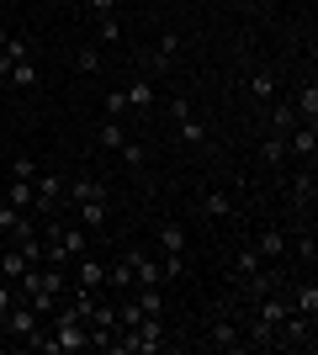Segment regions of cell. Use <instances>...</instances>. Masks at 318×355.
Instances as JSON below:
<instances>
[{
  "instance_id": "cell-1",
  "label": "cell",
  "mask_w": 318,
  "mask_h": 355,
  "mask_svg": "<svg viewBox=\"0 0 318 355\" xmlns=\"http://www.w3.org/2000/svg\"><path fill=\"white\" fill-rule=\"evenodd\" d=\"M0 329H6V340H16V345H32L37 340V329H43V318L27 308V302H11V308L0 313Z\"/></svg>"
},
{
  "instance_id": "cell-2",
  "label": "cell",
  "mask_w": 318,
  "mask_h": 355,
  "mask_svg": "<svg viewBox=\"0 0 318 355\" xmlns=\"http://www.w3.org/2000/svg\"><path fill=\"white\" fill-rule=\"evenodd\" d=\"M276 345H292V350H313V318H303V313H287V318L276 324Z\"/></svg>"
},
{
  "instance_id": "cell-3",
  "label": "cell",
  "mask_w": 318,
  "mask_h": 355,
  "mask_svg": "<svg viewBox=\"0 0 318 355\" xmlns=\"http://www.w3.org/2000/svg\"><path fill=\"white\" fill-rule=\"evenodd\" d=\"M175 53H181V37H175V32H159L154 48L143 53V64H149L154 74H170V69H175Z\"/></svg>"
},
{
  "instance_id": "cell-4",
  "label": "cell",
  "mask_w": 318,
  "mask_h": 355,
  "mask_svg": "<svg viewBox=\"0 0 318 355\" xmlns=\"http://www.w3.org/2000/svg\"><path fill=\"white\" fill-rule=\"evenodd\" d=\"M32 186H37V212H43V218H53V207L64 202V175H59V170H37V180H32Z\"/></svg>"
},
{
  "instance_id": "cell-5",
  "label": "cell",
  "mask_w": 318,
  "mask_h": 355,
  "mask_svg": "<svg viewBox=\"0 0 318 355\" xmlns=\"http://www.w3.org/2000/svg\"><path fill=\"white\" fill-rule=\"evenodd\" d=\"M122 260H127V270H133V286H165V270H159V260H154V254L127 250Z\"/></svg>"
},
{
  "instance_id": "cell-6",
  "label": "cell",
  "mask_w": 318,
  "mask_h": 355,
  "mask_svg": "<svg viewBox=\"0 0 318 355\" xmlns=\"http://www.w3.org/2000/svg\"><path fill=\"white\" fill-rule=\"evenodd\" d=\"M287 154H297L303 164H313V154H318V122H297L287 133Z\"/></svg>"
},
{
  "instance_id": "cell-7",
  "label": "cell",
  "mask_w": 318,
  "mask_h": 355,
  "mask_svg": "<svg viewBox=\"0 0 318 355\" xmlns=\"http://www.w3.org/2000/svg\"><path fill=\"white\" fill-rule=\"evenodd\" d=\"M207 345L212 350H244V334H239V318H212V329H207Z\"/></svg>"
},
{
  "instance_id": "cell-8",
  "label": "cell",
  "mask_w": 318,
  "mask_h": 355,
  "mask_svg": "<svg viewBox=\"0 0 318 355\" xmlns=\"http://www.w3.org/2000/svg\"><path fill=\"white\" fill-rule=\"evenodd\" d=\"M313 196H318V180H313V164H308V170H297V175H292V212H313Z\"/></svg>"
},
{
  "instance_id": "cell-9",
  "label": "cell",
  "mask_w": 318,
  "mask_h": 355,
  "mask_svg": "<svg viewBox=\"0 0 318 355\" xmlns=\"http://www.w3.org/2000/svg\"><path fill=\"white\" fill-rule=\"evenodd\" d=\"M69 276H75L80 286H91V292H106V266H101V260H91V254H80L75 266H69Z\"/></svg>"
},
{
  "instance_id": "cell-10",
  "label": "cell",
  "mask_w": 318,
  "mask_h": 355,
  "mask_svg": "<svg viewBox=\"0 0 318 355\" xmlns=\"http://www.w3.org/2000/svg\"><path fill=\"white\" fill-rule=\"evenodd\" d=\"M69 212H75V223H80V228H91V234H101V228H106V196H91V202H75Z\"/></svg>"
},
{
  "instance_id": "cell-11",
  "label": "cell",
  "mask_w": 318,
  "mask_h": 355,
  "mask_svg": "<svg viewBox=\"0 0 318 355\" xmlns=\"http://www.w3.org/2000/svg\"><path fill=\"white\" fill-rule=\"evenodd\" d=\"M154 244H159V254H186V228L175 218H165L154 228Z\"/></svg>"
},
{
  "instance_id": "cell-12",
  "label": "cell",
  "mask_w": 318,
  "mask_h": 355,
  "mask_svg": "<svg viewBox=\"0 0 318 355\" xmlns=\"http://www.w3.org/2000/svg\"><path fill=\"white\" fill-rule=\"evenodd\" d=\"M6 202H11L16 212H37V186H32V180H6Z\"/></svg>"
},
{
  "instance_id": "cell-13",
  "label": "cell",
  "mask_w": 318,
  "mask_h": 355,
  "mask_svg": "<svg viewBox=\"0 0 318 355\" xmlns=\"http://www.w3.org/2000/svg\"><path fill=\"white\" fill-rule=\"evenodd\" d=\"M175 133H181V144H186V148H207V122H202L197 112L175 117Z\"/></svg>"
},
{
  "instance_id": "cell-14",
  "label": "cell",
  "mask_w": 318,
  "mask_h": 355,
  "mask_svg": "<svg viewBox=\"0 0 318 355\" xmlns=\"http://www.w3.org/2000/svg\"><path fill=\"white\" fill-rule=\"evenodd\" d=\"M292 112H297V122H318V85H313V80H303V85H297Z\"/></svg>"
},
{
  "instance_id": "cell-15",
  "label": "cell",
  "mask_w": 318,
  "mask_h": 355,
  "mask_svg": "<svg viewBox=\"0 0 318 355\" xmlns=\"http://www.w3.org/2000/svg\"><path fill=\"white\" fill-rule=\"evenodd\" d=\"M287 244H292V239L281 234V228H260V234H255V250H260V260H281V254H287Z\"/></svg>"
},
{
  "instance_id": "cell-16",
  "label": "cell",
  "mask_w": 318,
  "mask_h": 355,
  "mask_svg": "<svg viewBox=\"0 0 318 355\" xmlns=\"http://www.w3.org/2000/svg\"><path fill=\"white\" fill-rule=\"evenodd\" d=\"M64 196H69V207L75 202H91V196H106V186L96 175H75V180H64Z\"/></svg>"
},
{
  "instance_id": "cell-17",
  "label": "cell",
  "mask_w": 318,
  "mask_h": 355,
  "mask_svg": "<svg viewBox=\"0 0 318 355\" xmlns=\"http://www.w3.org/2000/svg\"><path fill=\"white\" fill-rule=\"evenodd\" d=\"M260 164H265V170H281V164H287V138H281V133L260 138Z\"/></svg>"
},
{
  "instance_id": "cell-18",
  "label": "cell",
  "mask_w": 318,
  "mask_h": 355,
  "mask_svg": "<svg viewBox=\"0 0 318 355\" xmlns=\"http://www.w3.org/2000/svg\"><path fill=\"white\" fill-rule=\"evenodd\" d=\"M265 122H271L265 133H281V138H287L292 128H297V112H292V101H271V112H265Z\"/></svg>"
},
{
  "instance_id": "cell-19",
  "label": "cell",
  "mask_w": 318,
  "mask_h": 355,
  "mask_svg": "<svg viewBox=\"0 0 318 355\" xmlns=\"http://www.w3.org/2000/svg\"><path fill=\"white\" fill-rule=\"evenodd\" d=\"M96 144H101V148H106V154H117V148H122V144H127V128H122V122H117V117H106V122H101V128H96Z\"/></svg>"
},
{
  "instance_id": "cell-20",
  "label": "cell",
  "mask_w": 318,
  "mask_h": 355,
  "mask_svg": "<svg viewBox=\"0 0 318 355\" xmlns=\"http://www.w3.org/2000/svg\"><path fill=\"white\" fill-rule=\"evenodd\" d=\"M249 96H255L260 106H271L276 101V69H255L249 74Z\"/></svg>"
},
{
  "instance_id": "cell-21",
  "label": "cell",
  "mask_w": 318,
  "mask_h": 355,
  "mask_svg": "<svg viewBox=\"0 0 318 355\" xmlns=\"http://www.w3.org/2000/svg\"><path fill=\"white\" fill-rule=\"evenodd\" d=\"M122 96H127V106H138V112H154V101H159V90H154L149 80H133Z\"/></svg>"
},
{
  "instance_id": "cell-22",
  "label": "cell",
  "mask_w": 318,
  "mask_h": 355,
  "mask_svg": "<svg viewBox=\"0 0 318 355\" xmlns=\"http://www.w3.org/2000/svg\"><path fill=\"white\" fill-rule=\"evenodd\" d=\"M292 313H303V318H318V286L303 282L297 292H292Z\"/></svg>"
},
{
  "instance_id": "cell-23",
  "label": "cell",
  "mask_w": 318,
  "mask_h": 355,
  "mask_svg": "<svg viewBox=\"0 0 318 355\" xmlns=\"http://www.w3.org/2000/svg\"><path fill=\"white\" fill-rule=\"evenodd\" d=\"M21 270H27V254L11 244V250L0 254V282H11V286H16V282H21Z\"/></svg>"
},
{
  "instance_id": "cell-24",
  "label": "cell",
  "mask_w": 318,
  "mask_h": 355,
  "mask_svg": "<svg viewBox=\"0 0 318 355\" xmlns=\"http://www.w3.org/2000/svg\"><path fill=\"white\" fill-rule=\"evenodd\" d=\"M21 223H27V212H16L11 202L0 196V234H11V239H16V234H21Z\"/></svg>"
},
{
  "instance_id": "cell-25",
  "label": "cell",
  "mask_w": 318,
  "mask_h": 355,
  "mask_svg": "<svg viewBox=\"0 0 318 355\" xmlns=\"http://www.w3.org/2000/svg\"><path fill=\"white\" fill-rule=\"evenodd\" d=\"M6 80H11V85H37V64H32V59H16L11 69H6Z\"/></svg>"
},
{
  "instance_id": "cell-26",
  "label": "cell",
  "mask_w": 318,
  "mask_h": 355,
  "mask_svg": "<svg viewBox=\"0 0 318 355\" xmlns=\"http://www.w3.org/2000/svg\"><path fill=\"white\" fill-rule=\"evenodd\" d=\"M202 212H212V218H228V212H233V196H223V191H202Z\"/></svg>"
},
{
  "instance_id": "cell-27",
  "label": "cell",
  "mask_w": 318,
  "mask_h": 355,
  "mask_svg": "<svg viewBox=\"0 0 318 355\" xmlns=\"http://www.w3.org/2000/svg\"><path fill=\"white\" fill-rule=\"evenodd\" d=\"M96 37H101V43H117V37H122V21H117L112 11H106V16H96Z\"/></svg>"
},
{
  "instance_id": "cell-28",
  "label": "cell",
  "mask_w": 318,
  "mask_h": 355,
  "mask_svg": "<svg viewBox=\"0 0 318 355\" xmlns=\"http://www.w3.org/2000/svg\"><path fill=\"white\" fill-rule=\"evenodd\" d=\"M75 69L80 74H101V48H80V53H75Z\"/></svg>"
},
{
  "instance_id": "cell-29",
  "label": "cell",
  "mask_w": 318,
  "mask_h": 355,
  "mask_svg": "<svg viewBox=\"0 0 318 355\" xmlns=\"http://www.w3.org/2000/svg\"><path fill=\"white\" fill-rule=\"evenodd\" d=\"M37 170H43V164L32 159V154H16V159H11V175L16 180H37Z\"/></svg>"
},
{
  "instance_id": "cell-30",
  "label": "cell",
  "mask_w": 318,
  "mask_h": 355,
  "mask_svg": "<svg viewBox=\"0 0 318 355\" xmlns=\"http://www.w3.org/2000/svg\"><path fill=\"white\" fill-rule=\"evenodd\" d=\"M117 159H122V164H133V170H143V159H149V154H143V144H122V148H117Z\"/></svg>"
},
{
  "instance_id": "cell-31",
  "label": "cell",
  "mask_w": 318,
  "mask_h": 355,
  "mask_svg": "<svg viewBox=\"0 0 318 355\" xmlns=\"http://www.w3.org/2000/svg\"><path fill=\"white\" fill-rule=\"evenodd\" d=\"M122 112H127V96H122V90H106V117L122 122Z\"/></svg>"
},
{
  "instance_id": "cell-32",
  "label": "cell",
  "mask_w": 318,
  "mask_h": 355,
  "mask_svg": "<svg viewBox=\"0 0 318 355\" xmlns=\"http://www.w3.org/2000/svg\"><path fill=\"white\" fill-rule=\"evenodd\" d=\"M11 302H16V286H11V282H0V313L11 308Z\"/></svg>"
},
{
  "instance_id": "cell-33",
  "label": "cell",
  "mask_w": 318,
  "mask_h": 355,
  "mask_svg": "<svg viewBox=\"0 0 318 355\" xmlns=\"http://www.w3.org/2000/svg\"><path fill=\"white\" fill-rule=\"evenodd\" d=\"M112 6H117V0H91V11H96V16H106Z\"/></svg>"
},
{
  "instance_id": "cell-34",
  "label": "cell",
  "mask_w": 318,
  "mask_h": 355,
  "mask_svg": "<svg viewBox=\"0 0 318 355\" xmlns=\"http://www.w3.org/2000/svg\"><path fill=\"white\" fill-rule=\"evenodd\" d=\"M6 6H16V0H0V21H6Z\"/></svg>"
}]
</instances>
